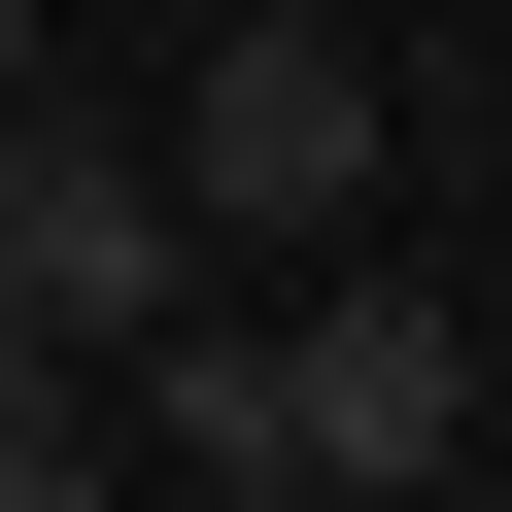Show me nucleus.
<instances>
[{
  "label": "nucleus",
  "mask_w": 512,
  "mask_h": 512,
  "mask_svg": "<svg viewBox=\"0 0 512 512\" xmlns=\"http://www.w3.org/2000/svg\"><path fill=\"white\" fill-rule=\"evenodd\" d=\"M239 35H376V0H239Z\"/></svg>",
  "instance_id": "423d86ee"
},
{
  "label": "nucleus",
  "mask_w": 512,
  "mask_h": 512,
  "mask_svg": "<svg viewBox=\"0 0 512 512\" xmlns=\"http://www.w3.org/2000/svg\"><path fill=\"white\" fill-rule=\"evenodd\" d=\"M35 35H69V0H0V137H35Z\"/></svg>",
  "instance_id": "20e7f679"
},
{
  "label": "nucleus",
  "mask_w": 512,
  "mask_h": 512,
  "mask_svg": "<svg viewBox=\"0 0 512 512\" xmlns=\"http://www.w3.org/2000/svg\"><path fill=\"white\" fill-rule=\"evenodd\" d=\"M444 444H478V308L444 274H274V478L308 512H410Z\"/></svg>",
  "instance_id": "f03ea898"
},
{
  "label": "nucleus",
  "mask_w": 512,
  "mask_h": 512,
  "mask_svg": "<svg viewBox=\"0 0 512 512\" xmlns=\"http://www.w3.org/2000/svg\"><path fill=\"white\" fill-rule=\"evenodd\" d=\"M478 410H512V308H478Z\"/></svg>",
  "instance_id": "0eeeda50"
},
{
  "label": "nucleus",
  "mask_w": 512,
  "mask_h": 512,
  "mask_svg": "<svg viewBox=\"0 0 512 512\" xmlns=\"http://www.w3.org/2000/svg\"><path fill=\"white\" fill-rule=\"evenodd\" d=\"M137 512H308V478H137Z\"/></svg>",
  "instance_id": "39448f33"
},
{
  "label": "nucleus",
  "mask_w": 512,
  "mask_h": 512,
  "mask_svg": "<svg viewBox=\"0 0 512 512\" xmlns=\"http://www.w3.org/2000/svg\"><path fill=\"white\" fill-rule=\"evenodd\" d=\"M171 239L205 274H376V205H410V103H376V35H239L205 0V69H171Z\"/></svg>",
  "instance_id": "f257e3e1"
},
{
  "label": "nucleus",
  "mask_w": 512,
  "mask_h": 512,
  "mask_svg": "<svg viewBox=\"0 0 512 512\" xmlns=\"http://www.w3.org/2000/svg\"><path fill=\"white\" fill-rule=\"evenodd\" d=\"M0 308H35V342H69V376H137V342H171V308H205V239H171V171H137V137H69V103H35V137H0Z\"/></svg>",
  "instance_id": "7ed1b4c3"
}]
</instances>
